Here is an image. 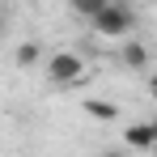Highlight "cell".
<instances>
[{
  "mask_svg": "<svg viewBox=\"0 0 157 157\" xmlns=\"http://www.w3.org/2000/svg\"><path fill=\"white\" fill-rule=\"evenodd\" d=\"M149 157H157V140H153V149H149Z\"/></svg>",
  "mask_w": 157,
  "mask_h": 157,
  "instance_id": "cell-11",
  "label": "cell"
},
{
  "mask_svg": "<svg viewBox=\"0 0 157 157\" xmlns=\"http://www.w3.org/2000/svg\"><path fill=\"white\" fill-rule=\"evenodd\" d=\"M68 4H72V13H81V17H85V21H89V17H94V13H98V9H106V4H110V0H68Z\"/></svg>",
  "mask_w": 157,
  "mask_h": 157,
  "instance_id": "cell-7",
  "label": "cell"
},
{
  "mask_svg": "<svg viewBox=\"0 0 157 157\" xmlns=\"http://www.w3.org/2000/svg\"><path fill=\"white\" fill-rule=\"evenodd\" d=\"M43 59H47V55H43V47H38V43H21V47H17V55H13V64H17V68H38Z\"/></svg>",
  "mask_w": 157,
  "mask_h": 157,
  "instance_id": "cell-5",
  "label": "cell"
},
{
  "mask_svg": "<svg viewBox=\"0 0 157 157\" xmlns=\"http://www.w3.org/2000/svg\"><path fill=\"white\" fill-rule=\"evenodd\" d=\"M149 94H153V102H157V72L149 77Z\"/></svg>",
  "mask_w": 157,
  "mask_h": 157,
  "instance_id": "cell-9",
  "label": "cell"
},
{
  "mask_svg": "<svg viewBox=\"0 0 157 157\" xmlns=\"http://www.w3.org/2000/svg\"><path fill=\"white\" fill-rule=\"evenodd\" d=\"M119 59L128 64L132 72H144V68L153 64V55H149V47H144L140 38H123V47H119Z\"/></svg>",
  "mask_w": 157,
  "mask_h": 157,
  "instance_id": "cell-4",
  "label": "cell"
},
{
  "mask_svg": "<svg viewBox=\"0 0 157 157\" xmlns=\"http://www.w3.org/2000/svg\"><path fill=\"white\" fill-rule=\"evenodd\" d=\"M123 4H128V0H123Z\"/></svg>",
  "mask_w": 157,
  "mask_h": 157,
  "instance_id": "cell-13",
  "label": "cell"
},
{
  "mask_svg": "<svg viewBox=\"0 0 157 157\" xmlns=\"http://www.w3.org/2000/svg\"><path fill=\"white\" fill-rule=\"evenodd\" d=\"M153 140H157L153 123H128V132H123V149L128 153H149Z\"/></svg>",
  "mask_w": 157,
  "mask_h": 157,
  "instance_id": "cell-3",
  "label": "cell"
},
{
  "mask_svg": "<svg viewBox=\"0 0 157 157\" xmlns=\"http://www.w3.org/2000/svg\"><path fill=\"white\" fill-rule=\"evenodd\" d=\"M0 38H4V13H0Z\"/></svg>",
  "mask_w": 157,
  "mask_h": 157,
  "instance_id": "cell-10",
  "label": "cell"
},
{
  "mask_svg": "<svg viewBox=\"0 0 157 157\" xmlns=\"http://www.w3.org/2000/svg\"><path fill=\"white\" fill-rule=\"evenodd\" d=\"M81 110H85L89 119H98V123H110V119L119 115V110H115L110 102H102V98H85V102H81Z\"/></svg>",
  "mask_w": 157,
  "mask_h": 157,
  "instance_id": "cell-6",
  "label": "cell"
},
{
  "mask_svg": "<svg viewBox=\"0 0 157 157\" xmlns=\"http://www.w3.org/2000/svg\"><path fill=\"white\" fill-rule=\"evenodd\" d=\"M89 26L98 38H115V43H123L132 38V30H136V13H132L123 0H110L106 9H98L94 17H89Z\"/></svg>",
  "mask_w": 157,
  "mask_h": 157,
  "instance_id": "cell-1",
  "label": "cell"
},
{
  "mask_svg": "<svg viewBox=\"0 0 157 157\" xmlns=\"http://www.w3.org/2000/svg\"><path fill=\"white\" fill-rule=\"evenodd\" d=\"M94 157H132L128 149H102V153H94Z\"/></svg>",
  "mask_w": 157,
  "mask_h": 157,
  "instance_id": "cell-8",
  "label": "cell"
},
{
  "mask_svg": "<svg viewBox=\"0 0 157 157\" xmlns=\"http://www.w3.org/2000/svg\"><path fill=\"white\" fill-rule=\"evenodd\" d=\"M43 68H47V81L59 85V89H68V85L85 81V72H89V64H85L77 51H55V55H47Z\"/></svg>",
  "mask_w": 157,
  "mask_h": 157,
  "instance_id": "cell-2",
  "label": "cell"
},
{
  "mask_svg": "<svg viewBox=\"0 0 157 157\" xmlns=\"http://www.w3.org/2000/svg\"><path fill=\"white\" fill-rule=\"evenodd\" d=\"M149 123H153V132H157V119H149Z\"/></svg>",
  "mask_w": 157,
  "mask_h": 157,
  "instance_id": "cell-12",
  "label": "cell"
}]
</instances>
